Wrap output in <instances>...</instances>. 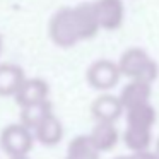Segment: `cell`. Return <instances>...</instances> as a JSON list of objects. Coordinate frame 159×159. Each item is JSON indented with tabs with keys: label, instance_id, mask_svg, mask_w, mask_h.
<instances>
[{
	"label": "cell",
	"instance_id": "6da1fadb",
	"mask_svg": "<svg viewBox=\"0 0 159 159\" xmlns=\"http://www.w3.org/2000/svg\"><path fill=\"white\" fill-rule=\"evenodd\" d=\"M118 70L123 77L137 79L152 84L157 79L159 67L142 48H130L116 62Z\"/></svg>",
	"mask_w": 159,
	"mask_h": 159
},
{
	"label": "cell",
	"instance_id": "7a4b0ae2",
	"mask_svg": "<svg viewBox=\"0 0 159 159\" xmlns=\"http://www.w3.org/2000/svg\"><path fill=\"white\" fill-rule=\"evenodd\" d=\"M34 145V135L33 130L19 121V123H11L2 130L0 134V147L4 152L12 157V156H28L33 151Z\"/></svg>",
	"mask_w": 159,
	"mask_h": 159
},
{
	"label": "cell",
	"instance_id": "3957f363",
	"mask_svg": "<svg viewBox=\"0 0 159 159\" xmlns=\"http://www.w3.org/2000/svg\"><path fill=\"white\" fill-rule=\"evenodd\" d=\"M48 34L60 48H70L79 43L77 29L72 17V7H62L52 16L48 24Z\"/></svg>",
	"mask_w": 159,
	"mask_h": 159
},
{
	"label": "cell",
	"instance_id": "277c9868",
	"mask_svg": "<svg viewBox=\"0 0 159 159\" xmlns=\"http://www.w3.org/2000/svg\"><path fill=\"white\" fill-rule=\"evenodd\" d=\"M121 74L118 70V65L111 60L101 58L89 65L86 72V79L93 89L96 91H110L118 84Z\"/></svg>",
	"mask_w": 159,
	"mask_h": 159
},
{
	"label": "cell",
	"instance_id": "5b68a950",
	"mask_svg": "<svg viewBox=\"0 0 159 159\" xmlns=\"http://www.w3.org/2000/svg\"><path fill=\"white\" fill-rule=\"evenodd\" d=\"M72 17L77 29L79 41L91 39L99 33L101 28H99V21H98L94 4L86 2V4H79L75 7H72Z\"/></svg>",
	"mask_w": 159,
	"mask_h": 159
},
{
	"label": "cell",
	"instance_id": "8992f818",
	"mask_svg": "<svg viewBox=\"0 0 159 159\" xmlns=\"http://www.w3.org/2000/svg\"><path fill=\"white\" fill-rule=\"evenodd\" d=\"M93 4L96 9V16L101 29L115 31L123 24L125 7L121 0H96Z\"/></svg>",
	"mask_w": 159,
	"mask_h": 159
},
{
	"label": "cell",
	"instance_id": "52a82bcc",
	"mask_svg": "<svg viewBox=\"0 0 159 159\" xmlns=\"http://www.w3.org/2000/svg\"><path fill=\"white\" fill-rule=\"evenodd\" d=\"M48 98H50V86L46 80L39 79V77H33V79L26 77L14 94V99L19 106L39 103V101H45Z\"/></svg>",
	"mask_w": 159,
	"mask_h": 159
},
{
	"label": "cell",
	"instance_id": "ba28073f",
	"mask_svg": "<svg viewBox=\"0 0 159 159\" xmlns=\"http://www.w3.org/2000/svg\"><path fill=\"white\" fill-rule=\"evenodd\" d=\"M123 106H121L118 96L113 94H101L91 104V115L96 121H115L121 116Z\"/></svg>",
	"mask_w": 159,
	"mask_h": 159
},
{
	"label": "cell",
	"instance_id": "9c48e42d",
	"mask_svg": "<svg viewBox=\"0 0 159 159\" xmlns=\"http://www.w3.org/2000/svg\"><path fill=\"white\" fill-rule=\"evenodd\" d=\"M151 86H152V84L144 82V80L130 79V82L121 89L120 96H118L121 106H123V111L127 110V108L137 106V104L149 103L151 94H152V87Z\"/></svg>",
	"mask_w": 159,
	"mask_h": 159
},
{
	"label": "cell",
	"instance_id": "30bf717a",
	"mask_svg": "<svg viewBox=\"0 0 159 159\" xmlns=\"http://www.w3.org/2000/svg\"><path fill=\"white\" fill-rule=\"evenodd\" d=\"M34 140L46 147H53L63 139V125L53 113H50L38 127L33 130Z\"/></svg>",
	"mask_w": 159,
	"mask_h": 159
},
{
	"label": "cell",
	"instance_id": "8fae6325",
	"mask_svg": "<svg viewBox=\"0 0 159 159\" xmlns=\"http://www.w3.org/2000/svg\"><path fill=\"white\" fill-rule=\"evenodd\" d=\"M89 137L99 152H108L111 149H115V145L118 144L120 132H118L116 125L111 123V121H96Z\"/></svg>",
	"mask_w": 159,
	"mask_h": 159
},
{
	"label": "cell",
	"instance_id": "7c38bea8",
	"mask_svg": "<svg viewBox=\"0 0 159 159\" xmlns=\"http://www.w3.org/2000/svg\"><path fill=\"white\" fill-rule=\"evenodd\" d=\"M24 79V70L19 65L0 63V96H14Z\"/></svg>",
	"mask_w": 159,
	"mask_h": 159
},
{
	"label": "cell",
	"instance_id": "4fadbf2b",
	"mask_svg": "<svg viewBox=\"0 0 159 159\" xmlns=\"http://www.w3.org/2000/svg\"><path fill=\"white\" fill-rule=\"evenodd\" d=\"M127 125L130 127H140V128H152L156 123V110L151 103H142L137 106H132L125 110Z\"/></svg>",
	"mask_w": 159,
	"mask_h": 159
},
{
	"label": "cell",
	"instance_id": "5bb4252c",
	"mask_svg": "<svg viewBox=\"0 0 159 159\" xmlns=\"http://www.w3.org/2000/svg\"><path fill=\"white\" fill-rule=\"evenodd\" d=\"M21 123L24 127H28L29 130H34L50 113H53V106L50 103V99L39 101V103H33V104H26L21 106Z\"/></svg>",
	"mask_w": 159,
	"mask_h": 159
},
{
	"label": "cell",
	"instance_id": "9a60e30c",
	"mask_svg": "<svg viewBox=\"0 0 159 159\" xmlns=\"http://www.w3.org/2000/svg\"><path fill=\"white\" fill-rule=\"evenodd\" d=\"M99 154L89 135H77L67 147V159H99Z\"/></svg>",
	"mask_w": 159,
	"mask_h": 159
},
{
	"label": "cell",
	"instance_id": "2e32d148",
	"mask_svg": "<svg viewBox=\"0 0 159 159\" xmlns=\"http://www.w3.org/2000/svg\"><path fill=\"white\" fill-rule=\"evenodd\" d=\"M152 128H140V127H130L127 125L123 132V142L132 152L145 151L149 149L152 142Z\"/></svg>",
	"mask_w": 159,
	"mask_h": 159
},
{
	"label": "cell",
	"instance_id": "e0dca14e",
	"mask_svg": "<svg viewBox=\"0 0 159 159\" xmlns=\"http://www.w3.org/2000/svg\"><path fill=\"white\" fill-rule=\"evenodd\" d=\"M130 157H132V159H159V156L156 154V152H151L149 149H145V151L134 152Z\"/></svg>",
	"mask_w": 159,
	"mask_h": 159
},
{
	"label": "cell",
	"instance_id": "ac0fdd59",
	"mask_svg": "<svg viewBox=\"0 0 159 159\" xmlns=\"http://www.w3.org/2000/svg\"><path fill=\"white\" fill-rule=\"evenodd\" d=\"M9 159H29L28 156H12V157H9Z\"/></svg>",
	"mask_w": 159,
	"mask_h": 159
},
{
	"label": "cell",
	"instance_id": "d6986e66",
	"mask_svg": "<svg viewBox=\"0 0 159 159\" xmlns=\"http://www.w3.org/2000/svg\"><path fill=\"white\" fill-rule=\"evenodd\" d=\"M2 50H4V38L0 34V55H2Z\"/></svg>",
	"mask_w": 159,
	"mask_h": 159
},
{
	"label": "cell",
	"instance_id": "ffe728a7",
	"mask_svg": "<svg viewBox=\"0 0 159 159\" xmlns=\"http://www.w3.org/2000/svg\"><path fill=\"white\" fill-rule=\"evenodd\" d=\"M115 159H132L130 156H120V157H115Z\"/></svg>",
	"mask_w": 159,
	"mask_h": 159
},
{
	"label": "cell",
	"instance_id": "44dd1931",
	"mask_svg": "<svg viewBox=\"0 0 159 159\" xmlns=\"http://www.w3.org/2000/svg\"><path fill=\"white\" fill-rule=\"evenodd\" d=\"M156 154L159 156V140H157V144H156Z\"/></svg>",
	"mask_w": 159,
	"mask_h": 159
}]
</instances>
